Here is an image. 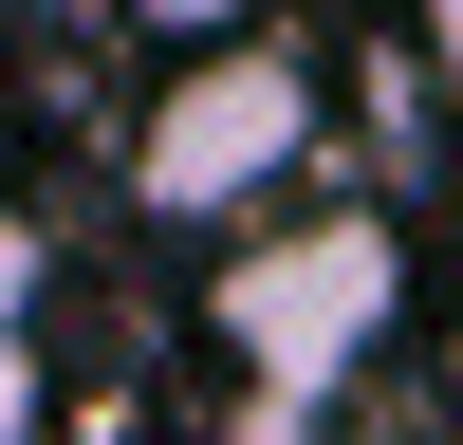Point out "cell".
I'll return each mask as SVG.
<instances>
[{"instance_id": "2", "label": "cell", "mask_w": 463, "mask_h": 445, "mask_svg": "<svg viewBox=\"0 0 463 445\" xmlns=\"http://www.w3.org/2000/svg\"><path fill=\"white\" fill-rule=\"evenodd\" d=\"M316 167V56H279V37H185L167 93L130 111V204L148 222H260L279 185Z\"/></svg>"}, {"instance_id": "5", "label": "cell", "mask_w": 463, "mask_h": 445, "mask_svg": "<svg viewBox=\"0 0 463 445\" xmlns=\"http://www.w3.org/2000/svg\"><path fill=\"white\" fill-rule=\"evenodd\" d=\"M427 93H463V0H427Z\"/></svg>"}, {"instance_id": "1", "label": "cell", "mask_w": 463, "mask_h": 445, "mask_svg": "<svg viewBox=\"0 0 463 445\" xmlns=\"http://www.w3.org/2000/svg\"><path fill=\"white\" fill-rule=\"evenodd\" d=\"M390 316H408V222H390V204L260 222V241L204 279V334H222V371H241L260 427H316V408L390 353Z\"/></svg>"}, {"instance_id": "6", "label": "cell", "mask_w": 463, "mask_h": 445, "mask_svg": "<svg viewBox=\"0 0 463 445\" xmlns=\"http://www.w3.org/2000/svg\"><path fill=\"white\" fill-rule=\"evenodd\" d=\"M19 19H56V0H19Z\"/></svg>"}, {"instance_id": "4", "label": "cell", "mask_w": 463, "mask_h": 445, "mask_svg": "<svg viewBox=\"0 0 463 445\" xmlns=\"http://www.w3.org/2000/svg\"><path fill=\"white\" fill-rule=\"evenodd\" d=\"M130 19H148V37H167V56H185V37H241V19H260V0H130Z\"/></svg>"}, {"instance_id": "3", "label": "cell", "mask_w": 463, "mask_h": 445, "mask_svg": "<svg viewBox=\"0 0 463 445\" xmlns=\"http://www.w3.org/2000/svg\"><path fill=\"white\" fill-rule=\"evenodd\" d=\"M37 279H56V260H37V222L0 204V445H37Z\"/></svg>"}]
</instances>
